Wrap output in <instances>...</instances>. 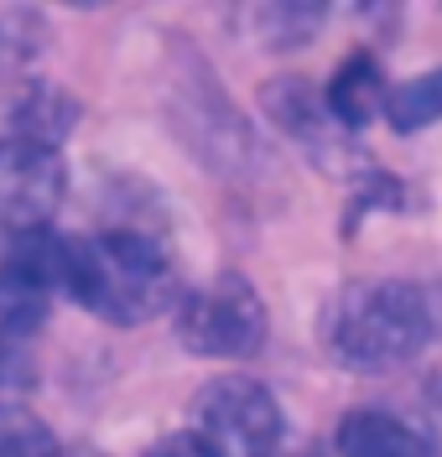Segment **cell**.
<instances>
[{"label":"cell","mask_w":442,"mask_h":457,"mask_svg":"<svg viewBox=\"0 0 442 457\" xmlns=\"http://www.w3.org/2000/svg\"><path fill=\"white\" fill-rule=\"evenodd\" d=\"M63 291L94 317L136 328L172 307V255L141 228H99L63 239Z\"/></svg>","instance_id":"cell-1"},{"label":"cell","mask_w":442,"mask_h":457,"mask_svg":"<svg viewBox=\"0 0 442 457\" xmlns=\"http://www.w3.org/2000/svg\"><path fill=\"white\" fill-rule=\"evenodd\" d=\"M438 338L432 296L412 281H349L323 312V348L354 374L406 370Z\"/></svg>","instance_id":"cell-2"},{"label":"cell","mask_w":442,"mask_h":457,"mask_svg":"<svg viewBox=\"0 0 442 457\" xmlns=\"http://www.w3.org/2000/svg\"><path fill=\"white\" fill-rule=\"evenodd\" d=\"M261 104L287 136H296V145H302L328 177H338L344 187H364V203H396V177L364 167V156L349 145L344 125L328 114V104L313 94L307 79H292V73H287V79H271V84L261 88Z\"/></svg>","instance_id":"cell-3"},{"label":"cell","mask_w":442,"mask_h":457,"mask_svg":"<svg viewBox=\"0 0 442 457\" xmlns=\"http://www.w3.org/2000/svg\"><path fill=\"white\" fill-rule=\"evenodd\" d=\"M265 333H271V322H265L261 291L235 270L213 276V281H204L198 291H188L177 302V343L198 359L261 353Z\"/></svg>","instance_id":"cell-4"},{"label":"cell","mask_w":442,"mask_h":457,"mask_svg":"<svg viewBox=\"0 0 442 457\" xmlns=\"http://www.w3.org/2000/svg\"><path fill=\"white\" fill-rule=\"evenodd\" d=\"M193 436L213 457H271L281 447V405L261 379L219 374L193 395Z\"/></svg>","instance_id":"cell-5"},{"label":"cell","mask_w":442,"mask_h":457,"mask_svg":"<svg viewBox=\"0 0 442 457\" xmlns=\"http://www.w3.org/2000/svg\"><path fill=\"white\" fill-rule=\"evenodd\" d=\"M68 198V167L53 145L0 141V228L42 234Z\"/></svg>","instance_id":"cell-6"},{"label":"cell","mask_w":442,"mask_h":457,"mask_svg":"<svg viewBox=\"0 0 442 457\" xmlns=\"http://www.w3.org/2000/svg\"><path fill=\"white\" fill-rule=\"evenodd\" d=\"M79 120V104L53 84H27L0 104V141H31L58 151L63 130Z\"/></svg>","instance_id":"cell-7"},{"label":"cell","mask_w":442,"mask_h":457,"mask_svg":"<svg viewBox=\"0 0 442 457\" xmlns=\"http://www.w3.org/2000/svg\"><path fill=\"white\" fill-rule=\"evenodd\" d=\"M333 457H438L432 442L390 411H349L333 436Z\"/></svg>","instance_id":"cell-8"},{"label":"cell","mask_w":442,"mask_h":457,"mask_svg":"<svg viewBox=\"0 0 442 457\" xmlns=\"http://www.w3.org/2000/svg\"><path fill=\"white\" fill-rule=\"evenodd\" d=\"M328 114L344 125V130H364L375 114L385 110V79H380V62L370 53H354L338 73H333V84H328Z\"/></svg>","instance_id":"cell-9"},{"label":"cell","mask_w":442,"mask_h":457,"mask_svg":"<svg viewBox=\"0 0 442 457\" xmlns=\"http://www.w3.org/2000/svg\"><path fill=\"white\" fill-rule=\"evenodd\" d=\"M385 120L401 136L442 120V73H421V79H406L401 88H385Z\"/></svg>","instance_id":"cell-10"},{"label":"cell","mask_w":442,"mask_h":457,"mask_svg":"<svg viewBox=\"0 0 442 457\" xmlns=\"http://www.w3.org/2000/svg\"><path fill=\"white\" fill-rule=\"evenodd\" d=\"M0 457H58V436L37 411L0 400Z\"/></svg>","instance_id":"cell-11"},{"label":"cell","mask_w":442,"mask_h":457,"mask_svg":"<svg viewBox=\"0 0 442 457\" xmlns=\"http://www.w3.org/2000/svg\"><path fill=\"white\" fill-rule=\"evenodd\" d=\"M146 457H213V453H208L193 431H167L162 442H151L146 447Z\"/></svg>","instance_id":"cell-12"},{"label":"cell","mask_w":442,"mask_h":457,"mask_svg":"<svg viewBox=\"0 0 442 457\" xmlns=\"http://www.w3.org/2000/svg\"><path fill=\"white\" fill-rule=\"evenodd\" d=\"M11 359H16V348L0 338V385H11V374H27V370H11Z\"/></svg>","instance_id":"cell-13"},{"label":"cell","mask_w":442,"mask_h":457,"mask_svg":"<svg viewBox=\"0 0 442 457\" xmlns=\"http://www.w3.org/2000/svg\"><path fill=\"white\" fill-rule=\"evenodd\" d=\"M313 457H318V453H313Z\"/></svg>","instance_id":"cell-14"}]
</instances>
